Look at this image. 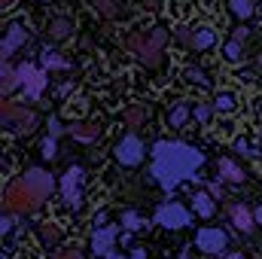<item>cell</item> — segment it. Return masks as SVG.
Listing matches in <instances>:
<instances>
[{
	"label": "cell",
	"mask_w": 262,
	"mask_h": 259,
	"mask_svg": "<svg viewBox=\"0 0 262 259\" xmlns=\"http://www.w3.org/2000/svg\"><path fill=\"white\" fill-rule=\"evenodd\" d=\"M18 79H21V85H25V92H28L31 101H37V98L46 92V70L28 64V61L18 64Z\"/></svg>",
	"instance_id": "9c48e42d"
},
{
	"label": "cell",
	"mask_w": 262,
	"mask_h": 259,
	"mask_svg": "<svg viewBox=\"0 0 262 259\" xmlns=\"http://www.w3.org/2000/svg\"><path fill=\"white\" fill-rule=\"evenodd\" d=\"M213 201H216V195L210 192V189H207V192H195L192 195V207H195L198 217H204V220H210V217L216 213V204H213Z\"/></svg>",
	"instance_id": "5bb4252c"
},
{
	"label": "cell",
	"mask_w": 262,
	"mask_h": 259,
	"mask_svg": "<svg viewBox=\"0 0 262 259\" xmlns=\"http://www.w3.org/2000/svg\"><path fill=\"white\" fill-rule=\"evenodd\" d=\"M256 64H259V67H262V52H259V58H256Z\"/></svg>",
	"instance_id": "ee69618b"
},
{
	"label": "cell",
	"mask_w": 262,
	"mask_h": 259,
	"mask_svg": "<svg viewBox=\"0 0 262 259\" xmlns=\"http://www.w3.org/2000/svg\"><path fill=\"white\" fill-rule=\"evenodd\" d=\"M229 6H232V12L238 18H250L253 15V0H229Z\"/></svg>",
	"instance_id": "484cf974"
},
{
	"label": "cell",
	"mask_w": 262,
	"mask_h": 259,
	"mask_svg": "<svg viewBox=\"0 0 262 259\" xmlns=\"http://www.w3.org/2000/svg\"><path fill=\"white\" fill-rule=\"evenodd\" d=\"M152 220H156V226H162V229H183V226H189V210L183 207V204H177V201H165L156 213H152Z\"/></svg>",
	"instance_id": "5b68a950"
},
{
	"label": "cell",
	"mask_w": 262,
	"mask_h": 259,
	"mask_svg": "<svg viewBox=\"0 0 262 259\" xmlns=\"http://www.w3.org/2000/svg\"><path fill=\"white\" fill-rule=\"evenodd\" d=\"M146 3V9H159V0H143Z\"/></svg>",
	"instance_id": "ab89813d"
},
{
	"label": "cell",
	"mask_w": 262,
	"mask_h": 259,
	"mask_svg": "<svg viewBox=\"0 0 262 259\" xmlns=\"http://www.w3.org/2000/svg\"><path fill=\"white\" fill-rule=\"evenodd\" d=\"M204 165V153L180 143V140H156L152 143V177L165 192H174L177 183L195 177V171Z\"/></svg>",
	"instance_id": "6da1fadb"
},
{
	"label": "cell",
	"mask_w": 262,
	"mask_h": 259,
	"mask_svg": "<svg viewBox=\"0 0 262 259\" xmlns=\"http://www.w3.org/2000/svg\"><path fill=\"white\" fill-rule=\"evenodd\" d=\"M235 107H238V98L232 92H216L213 95V110L216 113H232Z\"/></svg>",
	"instance_id": "7402d4cb"
},
{
	"label": "cell",
	"mask_w": 262,
	"mask_h": 259,
	"mask_svg": "<svg viewBox=\"0 0 262 259\" xmlns=\"http://www.w3.org/2000/svg\"><path fill=\"white\" fill-rule=\"evenodd\" d=\"M195 247L201 253H207V256H223V250L229 247V235L223 229L204 226V229H198V235H195Z\"/></svg>",
	"instance_id": "8992f818"
},
{
	"label": "cell",
	"mask_w": 262,
	"mask_h": 259,
	"mask_svg": "<svg viewBox=\"0 0 262 259\" xmlns=\"http://www.w3.org/2000/svg\"><path fill=\"white\" fill-rule=\"evenodd\" d=\"M64 125H61V122H58V119H52V122H49V137H58V134H64Z\"/></svg>",
	"instance_id": "e575fe53"
},
{
	"label": "cell",
	"mask_w": 262,
	"mask_h": 259,
	"mask_svg": "<svg viewBox=\"0 0 262 259\" xmlns=\"http://www.w3.org/2000/svg\"><path fill=\"white\" fill-rule=\"evenodd\" d=\"M12 3H15V0H0V6H3V9H9Z\"/></svg>",
	"instance_id": "b9f144b4"
},
{
	"label": "cell",
	"mask_w": 262,
	"mask_h": 259,
	"mask_svg": "<svg viewBox=\"0 0 262 259\" xmlns=\"http://www.w3.org/2000/svg\"><path fill=\"white\" fill-rule=\"evenodd\" d=\"M70 31H73V21L64 18V15H55V18H49V28H46V34L52 37V40H64L70 37Z\"/></svg>",
	"instance_id": "e0dca14e"
},
{
	"label": "cell",
	"mask_w": 262,
	"mask_h": 259,
	"mask_svg": "<svg viewBox=\"0 0 262 259\" xmlns=\"http://www.w3.org/2000/svg\"><path fill=\"white\" fill-rule=\"evenodd\" d=\"M183 79L192 82V85H210V79H207V73H204L201 67H186V70H183Z\"/></svg>",
	"instance_id": "d4e9b609"
},
{
	"label": "cell",
	"mask_w": 262,
	"mask_h": 259,
	"mask_svg": "<svg viewBox=\"0 0 262 259\" xmlns=\"http://www.w3.org/2000/svg\"><path fill=\"white\" fill-rule=\"evenodd\" d=\"M18 85H21V79H18V67H12L9 61H3V70H0V92H3V95H12Z\"/></svg>",
	"instance_id": "9a60e30c"
},
{
	"label": "cell",
	"mask_w": 262,
	"mask_h": 259,
	"mask_svg": "<svg viewBox=\"0 0 262 259\" xmlns=\"http://www.w3.org/2000/svg\"><path fill=\"white\" fill-rule=\"evenodd\" d=\"M235 149H238L241 156H253V146H250L244 137H238V140H235Z\"/></svg>",
	"instance_id": "d6a6232c"
},
{
	"label": "cell",
	"mask_w": 262,
	"mask_h": 259,
	"mask_svg": "<svg viewBox=\"0 0 262 259\" xmlns=\"http://www.w3.org/2000/svg\"><path fill=\"white\" fill-rule=\"evenodd\" d=\"M95 9H98V15H104V18H116V15H119V9H116L113 0H95Z\"/></svg>",
	"instance_id": "4316f807"
},
{
	"label": "cell",
	"mask_w": 262,
	"mask_h": 259,
	"mask_svg": "<svg viewBox=\"0 0 262 259\" xmlns=\"http://www.w3.org/2000/svg\"><path fill=\"white\" fill-rule=\"evenodd\" d=\"M25 43H28V31H25L18 21H15V25H9V28H6V34H3V49H0V52H3V61H9V58H12Z\"/></svg>",
	"instance_id": "7c38bea8"
},
{
	"label": "cell",
	"mask_w": 262,
	"mask_h": 259,
	"mask_svg": "<svg viewBox=\"0 0 262 259\" xmlns=\"http://www.w3.org/2000/svg\"><path fill=\"white\" fill-rule=\"evenodd\" d=\"M122 226H125L128 232H137V229H143V220H140L134 210H125V213H122Z\"/></svg>",
	"instance_id": "83f0119b"
},
{
	"label": "cell",
	"mask_w": 262,
	"mask_h": 259,
	"mask_svg": "<svg viewBox=\"0 0 262 259\" xmlns=\"http://www.w3.org/2000/svg\"><path fill=\"white\" fill-rule=\"evenodd\" d=\"M192 116H195L198 122H207V119L213 116V104H198V107H195V113H192Z\"/></svg>",
	"instance_id": "f546056e"
},
{
	"label": "cell",
	"mask_w": 262,
	"mask_h": 259,
	"mask_svg": "<svg viewBox=\"0 0 262 259\" xmlns=\"http://www.w3.org/2000/svg\"><path fill=\"white\" fill-rule=\"evenodd\" d=\"M143 156H146V146H143V140L137 134H128V137H122L116 143V162L122 168H137L143 162Z\"/></svg>",
	"instance_id": "52a82bcc"
},
{
	"label": "cell",
	"mask_w": 262,
	"mask_h": 259,
	"mask_svg": "<svg viewBox=\"0 0 262 259\" xmlns=\"http://www.w3.org/2000/svg\"><path fill=\"white\" fill-rule=\"evenodd\" d=\"M253 217H256V226H262V207H256V210H253Z\"/></svg>",
	"instance_id": "60d3db41"
},
{
	"label": "cell",
	"mask_w": 262,
	"mask_h": 259,
	"mask_svg": "<svg viewBox=\"0 0 262 259\" xmlns=\"http://www.w3.org/2000/svg\"><path fill=\"white\" fill-rule=\"evenodd\" d=\"M49 195H52V174H46L43 168H28L15 183H9V189L3 195V204H6V210H12L18 217H28Z\"/></svg>",
	"instance_id": "7a4b0ae2"
},
{
	"label": "cell",
	"mask_w": 262,
	"mask_h": 259,
	"mask_svg": "<svg viewBox=\"0 0 262 259\" xmlns=\"http://www.w3.org/2000/svg\"><path fill=\"white\" fill-rule=\"evenodd\" d=\"M0 119H3L6 128L18 131V134H28V131L34 128V122H37V113H34L31 107H25V104L6 101V104L0 107Z\"/></svg>",
	"instance_id": "277c9868"
},
{
	"label": "cell",
	"mask_w": 262,
	"mask_h": 259,
	"mask_svg": "<svg viewBox=\"0 0 262 259\" xmlns=\"http://www.w3.org/2000/svg\"><path fill=\"white\" fill-rule=\"evenodd\" d=\"M82 183H85L82 168H67V174L61 177V195H64V201L73 210L82 207Z\"/></svg>",
	"instance_id": "ba28073f"
},
{
	"label": "cell",
	"mask_w": 262,
	"mask_h": 259,
	"mask_svg": "<svg viewBox=\"0 0 262 259\" xmlns=\"http://www.w3.org/2000/svg\"><path fill=\"white\" fill-rule=\"evenodd\" d=\"M43 156H46V159H55V137H49V140L43 143Z\"/></svg>",
	"instance_id": "836d02e7"
},
{
	"label": "cell",
	"mask_w": 262,
	"mask_h": 259,
	"mask_svg": "<svg viewBox=\"0 0 262 259\" xmlns=\"http://www.w3.org/2000/svg\"><path fill=\"white\" fill-rule=\"evenodd\" d=\"M223 55H226L229 61H241V58H244V43L232 37V40L226 43V49H223Z\"/></svg>",
	"instance_id": "cb8c5ba5"
},
{
	"label": "cell",
	"mask_w": 262,
	"mask_h": 259,
	"mask_svg": "<svg viewBox=\"0 0 262 259\" xmlns=\"http://www.w3.org/2000/svg\"><path fill=\"white\" fill-rule=\"evenodd\" d=\"M15 217H18V213L6 210V217L0 220V232H3V235H12V229H15Z\"/></svg>",
	"instance_id": "f1b7e54d"
},
{
	"label": "cell",
	"mask_w": 262,
	"mask_h": 259,
	"mask_svg": "<svg viewBox=\"0 0 262 259\" xmlns=\"http://www.w3.org/2000/svg\"><path fill=\"white\" fill-rule=\"evenodd\" d=\"M189 116H192V113H189L186 104H174V107L168 110V125H171V128H183V125L189 122Z\"/></svg>",
	"instance_id": "44dd1931"
},
{
	"label": "cell",
	"mask_w": 262,
	"mask_h": 259,
	"mask_svg": "<svg viewBox=\"0 0 262 259\" xmlns=\"http://www.w3.org/2000/svg\"><path fill=\"white\" fill-rule=\"evenodd\" d=\"M210 192H213L216 198H220V195H223V186H220V183H210Z\"/></svg>",
	"instance_id": "74e56055"
},
{
	"label": "cell",
	"mask_w": 262,
	"mask_h": 259,
	"mask_svg": "<svg viewBox=\"0 0 262 259\" xmlns=\"http://www.w3.org/2000/svg\"><path fill=\"white\" fill-rule=\"evenodd\" d=\"M180 259H195V253H192V250H189V247H186V250H183V253H180Z\"/></svg>",
	"instance_id": "f35d334b"
},
{
	"label": "cell",
	"mask_w": 262,
	"mask_h": 259,
	"mask_svg": "<svg viewBox=\"0 0 262 259\" xmlns=\"http://www.w3.org/2000/svg\"><path fill=\"white\" fill-rule=\"evenodd\" d=\"M143 256H146L143 250H134V253H131V259H143ZM104 259H125V256H119V253H110V256H104Z\"/></svg>",
	"instance_id": "d590c367"
},
{
	"label": "cell",
	"mask_w": 262,
	"mask_h": 259,
	"mask_svg": "<svg viewBox=\"0 0 262 259\" xmlns=\"http://www.w3.org/2000/svg\"><path fill=\"white\" fill-rule=\"evenodd\" d=\"M40 241H43V247H49V250L58 247V244H61V226L52 223V220H49V223H40Z\"/></svg>",
	"instance_id": "2e32d148"
},
{
	"label": "cell",
	"mask_w": 262,
	"mask_h": 259,
	"mask_svg": "<svg viewBox=\"0 0 262 259\" xmlns=\"http://www.w3.org/2000/svg\"><path fill=\"white\" fill-rule=\"evenodd\" d=\"M235 40H241V43H244V40H247V28H238V31H235Z\"/></svg>",
	"instance_id": "8d00e7d4"
},
{
	"label": "cell",
	"mask_w": 262,
	"mask_h": 259,
	"mask_svg": "<svg viewBox=\"0 0 262 259\" xmlns=\"http://www.w3.org/2000/svg\"><path fill=\"white\" fill-rule=\"evenodd\" d=\"M213 43H216V34H213V28H207V25H198V28H192V43H189V49L204 52V49H210Z\"/></svg>",
	"instance_id": "4fadbf2b"
},
{
	"label": "cell",
	"mask_w": 262,
	"mask_h": 259,
	"mask_svg": "<svg viewBox=\"0 0 262 259\" xmlns=\"http://www.w3.org/2000/svg\"><path fill=\"white\" fill-rule=\"evenodd\" d=\"M49 259H82V250H76V247H64V250L52 253Z\"/></svg>",
	"instance_id": "4dcf8cb0"
},
{
	"label": "cell",
	"mask_w": 262,
	"mask_h": 259,
	"mask_svg": "<svg viewBox=\"0 0 262 259\" xmlns=\"http://www.w3.org/2000/svg\"><path fill=\"white\" fill-rule=\"evenodd\" d=\"M226 213H229V220H232V226H235L238 232L253 235V229H256V217H253V210H247V204L232 201V204H226Z\"/></svg>",
	"instance_id": "30bf717a"
},
{
	"label": "cell",
	"mask_w": 262,
	"mask_h": 259,
	"mask_svg": "<svg viewBox=\"0 0 262 259\" xmlns=\"http://www.w3.org/2000/svg\"><path fill=\"white\" fill-rule=\"evenodd\" d=\"M220 177L229 180V183H244V171L232 159H220Z\"/></svg>",
	"instance_id": "ffe728a7"
},
{
	"label": "cell",
	"mask_w": 262,
	"mask_h": 259,
	"mask_svg": "<svg viewBox=\"0 0 262 259\" xmlns=\"http://www.w3.org/2000/svg\"><path fill=\"white\" fill-rule=\"evenodd\" d=\"M174 37H177L183 46H189V43H192V28H183V25H180V28H174Z\"/></svg>",
	"instance_id": "1f68e13d"
},
{
	"label": "cell",
	"mask_w": 262,
	"mask_h": 259,
	"mask_svg": "<svg viewBox=\"0 0 262 259\" xmlns=\"http://www.w3.org/2000/svg\"><path fill=\"white\" fill-rule=\"evenodd\" d=\"M116 241H119V226H98L92 235V250L98 256H110Z\"/></svg>",
	"instance_id": "8fae6325"
},
{
	"label": "cell",
	"mask_w": 262,
	"mask_h": 259,
	"mask_svg": "<svg viewBox=\"0 0 262 259\" xmlns=\"http://www.w3.org/2000/svg\"><path fill=\"white\" fill-rule=\"evenodd\" d=\"M122 122H125V128H140L146 122V110L140 104H131V107L122 110Z\"/></svg>",
	"instance_id": "ac0fdd59"
},
{
	"label": "cell",
	"mask_w": 262,
	"mask_h": 259,
	"mask_svg": "<svg viewBox=\"0 0 262 259\" xmlns=\"http://www.w3.org/2000/svg\"><path fill=\"white\" fill-rule=\"evenodd\" d=\"M226 259H244V253H238V250H235V253H229Z\"/></svg>",
	"instance_id": "7bdbcfd3"
},
{
	"label": "cell",
	"mask_w": 262,
	"mask_h": 259,
	"mask_svg": "<svg viewBox=\"0 0 262 259\" xmlns=\"http://www.w3.org/2000/svg\"><path fill=\"white\" fill-rule=\"evenodd\" d=\"M40 61H43V70H64V67H67V61L55 52V49H46Z\"/></svg>",
	"instance_id": "603a6c76"
},
{
	"label": "cell",
	"mask_w": 262,
	"mask_h": 259,
	"mask_svg": "<svg viewBox=\"0 0 262 259\" xmlns=\"http://www.w3.org/2000/svg\"><path fill=\"white\" fill-rule=\"evenodd\" d=\"M67 131H70L76 140H82V143H92V140L101 134V128H98V125H89V122H73Z\"/></svg>",
	"instance_id": "d6986e66"
},
{
	"label": "cell",
	"mask_w": 262,
	"mask_h": 259,
	"mask_svg": "<svg viewBox=\"0 0 262 259\" xmlns=\"http://www.w3.org/2000/svg\"><path fill=\"white\" fill-rule=\"evenodd\" d=\"M165 43H168V31H165V28L134 31L128 40H125V46H128L131 52H137L140 61H143L146 67H156L159 61H162V49H165Z\"/></svg>",
	"instance_id": "3957f363"
}]
</instances>
